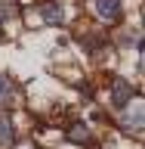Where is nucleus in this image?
<instances>
[{
	"label": "nucleus",
	"mask_w": 145,
	"mask_h": 149,
	"mask_svg": "<svg viewBox=\"0 0 145 149\" xmlns=\"http://www.w3.org/2000/svg\"><path fill=\"white\" fill-rule=\"evenodd\" d=\"M37 13H40V22L43 25H62L65 22V9L59 0H43L40 6H37Z\"/></svg>",
	"instance_id": "3"
},
{
	"label": "nucleus",
	"mask_w": 145,
	"mask_h": 149,
	"mask_svg": "<svg viewBox=\"0 0 145 149\" xmlns=\"http://www.w3.org/2000/svg\"><path fill=\"white\" fill-rule=\"evenodd\" d=\"M139 50H142V53H145V37H142V40H139Z\"/></svg>",
	"instance_id": "9"
},
{
	"label": "nucleus",
	"mask_w": 145,
	"mask_h": 149,
	"mask_svg": "<svg viewBox=\"0 0 145 149\" xmlns=\"http://www.w3.org/2000/svg\"><path fill=\"white\" fill-rule=\"evenodd\" d=\"M65 137H68V143H74V146H90L93 143V130L87 127L83 121H74V124H68Z\"/></svg>",
	"instance_id": "5"
},
{
	"label": "nucleus",
	"mask_w": 145,
	"mask_h": 149,
	"mask_svg": "<svg viewBox=\"0 0 145 149\" xmlns=\"http://www.w3.org/2000/svg\"><path fill=\"white\" fill-rule=\"evenodd\" d=\"M130 100H133V84H130L127 78H114V81H111V102L124 109Z\"/></svg>",
	"instance_id": "4"
},
{
	"label": "nucleus",
	"mask_w": 145,
	"mask_h": 149,
	"mask_svg": "<svg viewBox=\"0 0 145 149\" xmlns=\"http://www.w3.org/2000/svg\"><path fill=\"white\" fill-rule=\"evenodd\" d=\"M0 40H3V31H0Z\"/></svg>",
	"instance_id": "10"
},
{
	"label": "nucleus",
	"mask_w": 145,
	"mask_h": 149,
	"mask_svg": "<svg viewBox=\"0 0 145 149\" xmlns=\"http://www.w3.org/2000/svg\"><path fill=\"white\" fill-rule=\"evenodd\" d=\"M19 9H16V0H0V19H12Z\"/></svg>",
	"instance_id": "8"
},
{
	"label": "nucleus",
	"mask_w": 145,
	"mask_h": 149,
	"mask_svg": "<svg viewBox=\"0 0 145 149\" xmlns=\"http://www.w3.org/2000/svg\"><path fill=\"white\" fill-rule=\"evenodd\" d=\"M12 140H16V127H12V118H9L6 112L0 109V146L6 149L12 146Z\"/></svg>",
	"instance_id": "6"
},
{
	"label": "nucleus",
	"mask_w": 145,
	"mask_h": 149,
	"mask_svg": "<svg viewBox=\"0 0 145 149\" xmlns=\"http://www.w3.org/2000/svg\"><path fill=\"white\" fill-rule=\"evenodd\" d=\"M120 124L127 130H142L145 127V100H130L127 106H124Z\"/></svg>",
	"instance_id": "2"
},
{
	"label": "nucleus",
	"mask_w": 145,
	"mask_h": 149,
	"mask_svg": "<svg viewBox=\"0 0 145 149\" xmlns=\"http://www.w3.org/2000/svg\"><path fill=\"white\" fill-rule=\"evenodd\" d=\"M12 93H16V87H12V81H9L6 74H0V106H6V102L12 100Z\"/></svg>",
	"instance_id": "7"
},
{
	"label": "nucleus",
	"mask_w": 145,
	"mask_h": 149,
	"mask_svg": "<svg viewBox=\"0 0 145 149\" xmlns=\"http://www.w3.org/2000/svg\"><path fill=\"white\" fill-rule=\"evenodd\" d=\"M93 16L102 25H118L124 19V3L120 0H93Z\"/></svg>",
	"instance_id": "1"
}]
</instances>
